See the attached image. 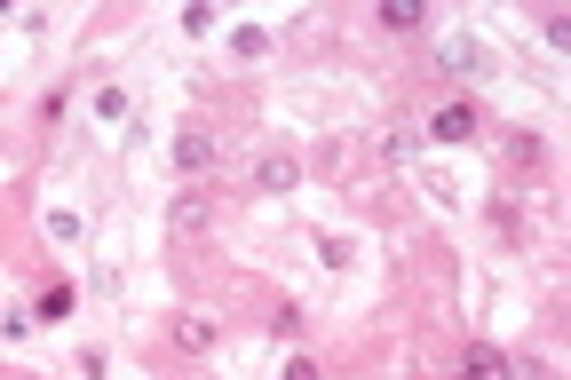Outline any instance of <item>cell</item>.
<instances>
[{
    "mask_svg": "<svg viewBox=\"0 0 571 380\" xmlns=\"http://www.w3.org/2000/svg\"><path fill=\"white\" fill-rule=\"evenodd\" d=\"M175 167H183V175L215 167V143H207V135H175Z\"/></svg>",
    "mask_w": 571,
    "mask_h": 380,
    "instance_id": "3",
    "label": "cell"
},
{
    "mask_svg": "<svg viewBox=\"0 0 571 380\" xmlns=\"http://www.w3.org/2000/svg\"><path fill=\"white\" fill-rule=\"evenodd\" d=\"M437 64H445V72H484V40H468V32H453V40L437 48Z\"/></svg>",
    "mask_w": 571,
    "mask_h": 380,
    "instance_id": "2",
    "label": "cell"
},
{
    "mask_svg": "<svg viewBox=\"0 0 571 380\" xmlns=\"http://www.w3.org/2000/svg\"><path fill=\"white\" fill-rule=\"evenodd\" d=\"M96 119L119 127V119H127V88H96Z\"/></svg>",
    "mask_w": 571,
    "mask_h": 380,
    "instance_id": "6",
    "label": "cell"
},
{
    "mask_svg": "<svg viewBox=\"0 0 571 380\" xmlns=\"http://www.w3.org/2000/svg\"><path fill=\"white\" fill-rule=\"evenodd\" d=\"M80 373H88V380H104V357H80Z\"/></svg>",
    "mask_w": 571,
    "mask_h": 380,
    "instance_id": "8",
    "label": "cell"
},
{
    "mask_svg": "<svg viewBox=\"0 0 571 380\" xmlns=\"http://www.w3.org/2000/svg\"><path fill=\"white\" fill-rule=\"evenodd\" d=\"M175 341H183V349H207V341H215V325H207V317H183V325H175Z\"/></svg>",
    "mask_w": 571,
    "mask_h": 380,
    "instance_id": "7",
    "label": "cell"
},
{
    "mask_svg": "<svg viewBox=\"0 0 571 380\" xmlns=\"http://www.w3.org/2000/svg\"><path fill=\"white\" fill-rule=\"evenodd\" d=\"M72 309H80V293H72V285H48V293H40V309H32V325H40V317H56V325H64Z\"/></svg>",
    "mask_w": 571,
    "mask_h": 380,
    "instance_id": "5",
    "label": "cell"
},
{
    "mask_svg": "<svg viewBox=\"0 0 571 380\" xmlns=\"http://www.w3.org/2000/svg\"><path fill=\"white\" fill-rule=\"evenodd\" d=\"M476 135V103H437L429 111V143H468Z\"/></svg>",
    "mask_w": 571,
    "mask_h": 380,
    "instance_id": "1",
    "label": "cell"
},
{
    "mask_svg": "<svg viewBox=\"0 0 571 380\" xmlns=\"http://www.w3.org/2000/svg\"><path fill=\"white\" fill-rule=\"evenodd\" d=\"M294 175H302V167H294L286 151H270V159L254 167V183H262V190H294Z\"/></svg>",
    "mask_w": 571,
    "mask_h": 380,
    "instance_id": "4",
    "label": "cell"
}]
</instances>
